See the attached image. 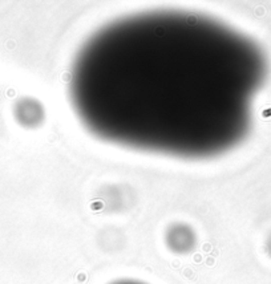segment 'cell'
Segmentation results:
<instances>
[{
	"instance_id": "1",
	"label": "cell",
	"mask_w": 271,
	"mask_h": 284,
	"mask_svg": "<svg viewBox=\"0 0 271 284\" xmlns=\"http://www.w3.org/2000/svg\"><path fill=\"white\" fill-rule=\"evenodd\" d=\"M266 60L250 37L218 19L151 9L96 29L73 58L69 94L102 141L201 159L247 134Z\"/></svg>"
},
{
	"instance_id": "2",
	"label": "cell",
	"mask_w": 271,
	"mask_h": 284,
	"mask_svg": "<svg viewBox=\"0 0 271 284\" xmlns=\"http://www.w3.org/2000/svg\"><path fill=\"white\" fill-rule=\"evenodd\" d=\"M112 284H143V283L134 281V280H120V281H116V283H112Z\"/></svg>"
}]
</instances>
